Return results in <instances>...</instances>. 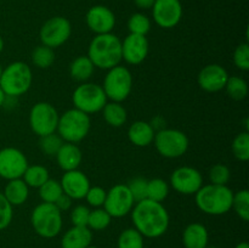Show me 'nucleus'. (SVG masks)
Wrapping results in <instances>:
<instances>
[{"label":"nucleus","instance_id":"nucleus-1","mask_svg":"<svg viewBox=\"0 0 249 248\" xmlns=\"http://www.w3.org/2000/svg\"><path fill=\"white\" fill-rule=\"evenodd\" d=\"M130 213L134 226L143 237H160L169 228V213L160 202L145 198L136 202Z\"/></svg>","mask_w":249,"mask_h":248},{"label":"nucleus","instance_id":"nucleus-2","mask_svg":"<svg viewBox=\"0 0 249 248\" xmlns=\"http://www.w3.org/2000/svg\"><path fill=\"white\" fill-rule=\"evenodd\" d=\"M88 57L94 63L95 68L111 70L121 65L122 40L113 33L97 34L90 41Z\"/></svg>","mask_w":249,"mask_h":248},{"label":"nucleus","instance_id":"nucleus-3","mask_svg":"<svg viewBox=\"0 0 249 248\" xmlns=\"http://www.w3.org/2000/svg\"><path fill=\"white\" fill-rule=\"evenodd\" d=\"M233 192L228 185H203L195 194L198 209L209 215H223L231 211Z\"/></svg>","mask_w":249,"mask_h":248},{"label":"nucleus","instance_id":"nucleus-4","mask_svg":"<svg viewBox=\"0 0 249 248\" xmlns=\"http://www.w3.org/2000/svg\"><path fill=\"white\" fill-rule=\"evenodd\" d=\"M33 82L32 70L26 62L16 61L2 68L0 88L7 97H18L26 94Z\"/></svg>","mask_w":249,"mask_h":248},{"label":"nucleus","instance_id":"nucleus-5","mask_svg":"<svg viewBox=\"0 0 249 248\" xmlns=\"http://www.w3.org/2000/svg\"><path fill=\"white\" fill-rule=\"evenodd\" d=\"M90 126L89 114L77 108H71L60 116L56 131L65 142L77 143L87 138Z\"/></svg>","mask_w":249,"mask_h":248},{"label":"nucleus","instance_id":"nucleus-6","mask_svg":"<svg viewBox=\"0 0 249 248\" xmlns=\"http://www.w3.org/2000/svg\"><path fill=\"white\" fill-rule=\"evenodd\" d=\"M31 223L40 237L53 238L62 230V212L53 203L41 202L32 212Z\"/></svg>","mask_w":249,"mask_h":248},{"label":"nucleus","instance_id":"nucleus-7","mask_svg":"<svg viewBox=\"0 0 249 248\" xmlns=\"http://www.w3.org/2000/svg\"><path fill=\"white\" fill-rule=\"evenodd\" d=\"M107 99L114 102H123L133 90V75L124 66H116L107 72L101 85Z\"/></svg>","mask_w":249,"mask_h":248},{"label":"nucleus","instance_id":"nucleus-8","mask_svg":"<svg viewBox=\"0 0 249 248\" xmlns=\"http://www.w3.org/2000/svg\"><path fill=\"white\" fill-rule=\"evenodd\" d=\"M153 143L162 157L179 158L189 150L190 140L179 129H160L156 131Z\"/></svg>","mask_w":249,"mask_h":248},{"label":"nucleus","instance_id":"nucleus-9","mask_svg":"<svg viewBox=\"0 0 249 248\" xmlns=\"http://www.w3.org/2000/svg\"><path fill=\"white\" fill-rule=\"evenodd\" d=\"M107 96L101 85L96 83H83L73 91L72 101L74 108L87 114H94L102 111L107 104Z\"/></svg>","mask_w":249,"mask_h":248},{"label":"nucleus","instance_id":"nucleus-10","mask_svg":"<svg viewBox=\"0 0 249 248\" xmlns=\"http://www.w3.org/2000/svg\"><path fill=\"white\" fill-rule=\"evenodd\" d=\"M57 109L49 102H36L29 112V125L34 134L41 136L56 133L58 124Z\"/></svg>","mask_w":249,"mask_h":248},{"label":"nucleus","instance_id":"nucleus-11","mask_svg":"<svg viewBox=\"0 0 249 248\" xmlns=\"http://www.w3.org/2000/svg\"><path fill=\"white\" fill-rule=\"evenodd\" d=\"M72 34V24L66 17L55 16L44 22L39 36L43 45L56 49L63 45Z\"/></svg>","mask_w":249,"mask_h":248},{"label":"nucleus","instance_id":"nucleus-12","mask_svg":"<svg viewBox=\"0 0 249 248\" xmlns=\"http://www.w3.org/2000/svg\"><path fill=\"white\" fill-rule=\"evenodd\" d=\"M134 204H135V201L128 186L123 184H117L106 192L104 209L112 218H122L130 213Z\"/></svg>","mask_w":249,"mask_h":248},{"label":"nucleus","instance_id":"nucleus-13","mask_svg":"<svg viewBox=\"0 0 249 248\" xmlns=\"http://www.w3.org/2000/svg\"><path fill=\"white\" fill-rule=\"evenodd\" d=\"M28 159L22 151L16 147H4L0 150V177L5 180L19 179L23 177Z\"/></svg>","mask_w":249,"mask_h":248},{"label":"nucleus","instance_id":"nucleus-14","mask_svg":"<svg viewBox=\"0 0 249 248\" xmlns=\"http://www.w3.org/2000/svg\"><path fill=\"white\" fill-rule=\"evenodd\" d=\"M153 21L160 28L177 27L182 18V5L180 0H156L152 6Z\"/></svg>","mask_w":249,"mask_h":248},{"label":"nucleus","instance_id":"nucleus-15","mask_svg":"<svg viewBox=\"0 0 249 248\" xmlns=\"http://www.w3.org/2000/svg\"><path fill=\"white\" fill-rule=\"evenodd\" d=\"M170 185L182 195H195L203 186V177L194 167H179L170 175Z\"/></svg>","mask_w":249,"mask_h":248},{"label":"nucleus","instance_id":"nucleus-16","mask_svg":"<svg viewBox=\"0 0 249 248\" xmlns=\"http://www.w3.org/2000/svg\"><path fill=\"white\" fill-rule=\"evenodd\" d=\"M85 22L90 31L96 35L112 33L116 26V16L109 7L105 5H94L88 10Z\"/></svg>","mask_w":249,"mask_h":248},{"label":"nucleus","instance_id":"nucleus-17","mask_svg":"<svg viewBox=\"0 0 249 248\" xmlns=\"http://www.w3.org/2000/svg\"><path fill=\"white\" fill-rule=\"evenodd\" d=\"M148 49L150 44L146 35L129 33L122 41V58L129 65H140L147 57Z\"/></svg>","mask_w":249,"mask_h":248},{"label":"nucleus","instance_id":"nucleus-18","mask_svg":"<svg viewBox=\"0 0 249 248\" xmlns=\"http://www.w3.org/2000/svg\"><path fill=\"white\" fill-rule=\"evenodd\" d=\"M229 73L223 66L212 63L202 68L197 77V82L201 89L208 92H218L225 89L229 79Z\"/></svg>","mask_w":249,"mask_h":248},{"label":"nucleus","instance_id":"nucleus-19","mask_svg":"<svg viewBox=\"0 0 249 248\" xmlns=\"http://www.w3.org/2000/svg\"><path fill=\"white\" fill-rule=\"evenodd\" d=\"M60 182L63 194L70 196L72 199L85 198V195L90 189L89 177L79 169L65 172Z\"/></svg>","mask_w":249,"mask_h":248},{"label":"nucleus","instance_id":"nucleus-20","mask_svg":"<svg viewBox=\"0 0 249 248\" xmlns=\"http://www.w3.org/2000/svg\"><path fill=\"white\" fill-rule=\"evenodd\" d=\"M56 160L57 164L63 172L78 169L83 160L82 150L75 143L63 142L58 152L56 153Z\"/></svg>","mask_w":249,"mask_h":248},{"label":"nucleus","instance_id":"nucleus-21","mask_svg":"<svg viewBox=\"0 0 249 248\" xmlns=\"http://www.w3.org/2000/svg\"><path fill=\"white\" fill-rule=\"evenodd\" d=\"M156 130L152 124L145 121H136L129 126L128 139L138 147H146L153 142Z\"/></svg>","mask_w":249,"mask_h":248},{"label":"nucleus","instance_id":"nucleus-22","mask_svg":"<svg viewBox=\"0 0 249 248\" xmlns=\"http://www.w3.org/2000/svg\"><path fill=\"white\" fill-rule=\"evenodd\" d=\"M92 232L88 226H72L61 240L62 248H87L91 245Z\"/></svg>","mask_w":249,"mask_h":248},{"label":"nucleus","instance_id":"nucleus-23","mask_svg":"<svg viewBox=\"0 0 249 248\" xmlns=\"http://www.w3.org/2000/svg\"><path fill=\"white\" fill-rule=\"evenodd\" d=\"M208 230L201 223H191L182 232V243L185 248H206L208 246Z\"/></svg>","mask_w":249,"mask_h":248},{"label":"nucleus","instance_id":"nucleus-24","mask_svg":"<svg viewBox=\"0 0 249 248\" xmlns=\"http://www.w3.org/2000/svg\"><path fill=\"white\" fill-rule=\"evenodd\" d=\"M5 198L9 201V203L14 206H21L28 199L29 196V187L26 182L23 181L22 177L19 179L9 180L7 184L5 185L4 189Z\"/></svg>","mask_w":249,"mask_h":248},{"label":"nucleus","instance_id":"nucleus-25","mask_svg":"<svg viewBox=\"0 0 249 248\" xmlns=\"http://www.w3.org/2000/svg\"><path fill=\"white\" fill-rule=\"evenodd\" d=\"M94 63L90 61L88 56H78L70 65L71 77L78 82L85 83L87 80H89L91 75L94 74Z\"/></svg>","mask_w":249,"mask_h":248},{"label":"nucleus","instance_id":"nucleus-26","mask_svg":"<svg viewBox=\"0 0 249 248\" xmlns=\"http://www.w3.org/2000/svg\"><path fill=\"white\" fill-rule=\"evenodd\" d=\"M102 113H104V118L106 123L108 125L113 126V128H119L123 124H125L126 119H128L126 109L124 108L121 102H107L104 108H102Z\"/></svg>","mask_w":249,"mask_h":248},{"label":"nucleus","instance_id":"nucleus-27","mask_svg":"<svg viewBox=\"0 0 249 248\" xmlns=\"http://www.w3.org/2000/svg\"><path fill=\"white\" fill-rule=\"evenodd\" d=\"M22 179L28 185V187H34V189L36 187V189H39L44 182H46L50 179V175H49V170L44 165L34 164L27 167Z\"/></svg>","mask_w":249,"mask_h":248},{"label":"nucleus","instance_id":"nucleus-28","mask_svg":"<svg viewBox=\"0 0 249 248\" xmlns=\"http://www.w3.org/2000/svg\"><path fill=\"white\" fill-rule=\"evenodd\" d=\"M32 62L36 67L41 68V70L51 67L55 62V51L53 49L41 44L36 46L32 53Z\"/></svg>","mask_w":249,"mask_h":248},{"label":"nucleus","instance_id":"nucleus-29","mask_svg":"<svg viewBox=\"0 0 249 248\" xmlns=\"http://www.w3.org/2000/svg\"><path fill=\"white\" fill-rule=\"evenodd\" d=\"M169 195V184L160 177L148 180L147 182V197L146 198L152 199L155 202L162 203Z\"/></svg>","mask_w":249,"mask_h":248},{"label":"nucleus","instance_id":"nucleus-30","mask_svg":"<svg viewBox=\"0 0 249 248\" xmlns=\"http://www.w3.org/2000/svg\"><path fill=\"white\" fill-rule=\"evenodd\" d=\"M225 90L231 99L241 101V100L246 99L248 95V83L243 78L232 75V77H229Z\"/></svg>","mask_w":249,"mask_h":248},{"label":"nucleus","instance_id":"nucleus-31","mask_svg":"<svg viewBox=\"0 0 249 248\" xmlns=\"http://www.w3.org/2000/svg\"><path fill=\"white\" fill-rule=\"evenodd\" d=\"M63 194L62 186L58 180L49 179L39 187V196L41 201L46 203H55L58 197Z\"/></svg>","mask_w":249,"mask_h":248},{"label":"nucleus","instance_id":"nucleus-32","mask_svg":"<svg viewBox=\"0 0 249 248\" xmlns=\"http://www.w3.org/2000/svg\"><path fill=\"white\" fill-rule=\"evenodd\" d=\"M118 248H143V236L135 228L125 229L118 237Z\"/></svg>","mask_w":249,"mask_h":248},{"label":"nucleus","instance_id":"nucleus-33","mask_svg":"<svg viewBox=\"0 0 249 248\" xmlns=\"http://www.w3.org/2000/svg\"><path fill=\"white\" fill-rule=\"evenodd\" d=\"M128 29L131 34L146 35L151 31V19L142 12H136L129 17Z\"/></svg>","mask_w":249,"mask_h":248},{"label":"nucleus","instance_id":"nucleus-34","mask_svg":"<svg viewBox=\"0 0 249 248\" xmlns=\"http://www.w3.org/2000/svg\"><path fill=\"white\" fill-rule=\"evenodd\" d=\"M112 221V216L104 208H96L90 211L88 228L94 231H101L108 228Z\"/></svg>","mask_w":249,"mask_h":248},{"label":"nucleus","instance_id":"nucleus-35","mask_svg":"<svg viewBox=\"0 0 249 248\" xmlns=\"http://www.w3.org/2000/svg\"><path fill=\"white\" fill-rule=\"evenodd\" d=\"M233 156L241 162H247L249 159V133L247 130L237 134L232 141Z\"/></svg>","mask_w":249,"mask_h":248},{"label":"nucleus","instance_id":"nucleus-36","mask_svg":"<svg viewBox=\"0 0 249 248\" xmlns=\"http://www.w3.org/2000/svg\"><path fill=\"white\" fill-rule=\"evenodd\" d=\"M236 214L242 219L243 221L249 220V192L248 190H240L238 192L233 194L232 207Z\"/></svg>","mask_w":249,"mask_h":248},{"label":"nucleus","instance_id":"nucleus-37","mask_svg":"<svg viewBox=\"0 0 249 248\" xmlns=\"http://www.w3.org/2000/svg\"><path fill=\"white\" fill-rule=\"evenodd\" d=\"M63 142L65 141L61 139V136L58 134L53 133L49 134V135L41 136L40 141H39V146H40V150L45 155L56 156V153L58 152V150L63 145Z\"/></svg>","mask_w":249,"mask_h":248},{"label":"nucleus","instance_id":"nucleus-38","mask_svg":"<svg viewBox=\"0 0 249 248\" xmlns=\"http://www.w3.org/2000/svg\"><path fill=\"white\" fill-rule=\"evenodd\" d=\"M147 179H145L142 177H138L131 179L129 181V184H126L135 203L139 201H142V199H145L147 197Z\"/></svg>","mask_w":249,"mask_h":248},{"label":"nucleus","instance_id":"nucleus-39","mask_svg":"<svg viewBox=\"0 0 249 248\" xmlns=\"http://www.w3.org/2000/svg\"><path fill=\"white\" fill-rule=\"evenodd\" d=\"M231 177L230 168L225 164H215L209 170V180L214 185H228Z\"/></svg>","mask_w":249,"mask_h":248},{"label":"nucleus","instance_id":"nucleus-40","mask_svg":"<svg viewBox=\"0 0 249 248\" xmlns=\"http://www.w3.org/2000/svg\"><path fill=\"white\" fill-rule=\"evenodd\" d=\"M233 63L241 71L249 70V45L248 43H242L235 49L233 53Z\"/></svg>","mask_w":249,"mask_h":248},{"label":"nucleus","instance_id":"nucleus-41","mask_svg":"<svg viewBox=\"0 0 249 248\" xmlns=\"http://www.w3.org/2000/svg\"><path fill=\"white\" fill-rule=\"evenodd\" d=\"M106 190L101 186H90L87 195H85V199H87L89 206L95 207V208H101V207H104L105 199H106Z\"/></svg>","mask_w":249,"mask_h":248},{"label":"nucleus","instance_id":"nucleus-42","mask_svg":"<svg viewBox=\"0 0 249 248\" xmlns=\"http://www.w3.org/2000/svg\"><path fill=\"white\" fill-rule=\"evenodd\" d=\"M12 216H14L12 206L5 198L4 194L0 192V231L6 229L11 224Z\"/></svg>","mask_w":249,"mask_h":248},{"label":"nucleus","instance_id":"nucleus-43","mask_svg":"<svg viewBox=\"0 0 249 248\" xmlns=\"http://www.w3.org/2000/svg\"><path fill=\"white\" fill-rule=\"evenodd\" d=\"M90 209L84 204H78L71 212V221L73 226H88Z\"/></svg>","mask_w":249,"mask_h":248},{"label":"nucleus","instance_id":"nucleus-44","mask_svg":"<svg viewBox=\"0 0 249 248\" xmlns=\"http://www.w3.org/2000/svg\"><path fill=\"white\" fill-rule=\"evenodd\" d=\"M72 203H73V199L71 198L70 196H67L66 194H62L53 204L60 209V212H65V211H68V209L72 207Z\"/></svg>","mask_w":249,"mask_h":248},{"label":"nucleus","instance_id":"nucleus-45","mask_svg":"<svg viewBox=\"0 0 249 248\" xmlns=\"http://www.w3.org/2000/svg\"><path fill=\"white\" fill-rule=\"evenodd\" d=\"M156 0H134L136 6L141 10H148L152 9L153 4H155Z\"/></svg>","mask_w":249,"mask_h":248},{"label":"nucleus","instance_id":"nucleus-46","mask_svg":"<svg viewBox=\"0 0 249 248\" xmlns=\"http://www.w3.org/2000/svg\"><path fill=\"white\" fill-rule=\"evenodd\" d=\"M6 99H7V96L5 95V92L2 91L1 88H0V107L4 106L5 102H6Z\"/></svg>","mask_w":249,"mask_h":248},{"label":"nucleus","instance_id":"nucleus-47","mask_svg":"<svg viewBox=\"0 0 249 248\" xmlns=\"http://www.w3.org/2000/svg\"><path fill=\"white\" fill-rule=\"evenodd\" d=\"M235 248H249V245L247 242H240Z\"/></svg>","mask_w":249,"mask_h":248},{"label":"nucleus","instance_id":"nucleus-48","mask_svg":"<svg viewBox=\"0 0 249 248\" xmlns=\"http://www.w3.org/2000/svg\"><path fill=\"white\" fill-rule=\"evenodd\" d=\"M2 50H4V39L0 35V53H2Z\"/></svg>","mask_w":249,"mask_h":248},{"label":"nucleus","instance_id":"nucleus-49","mask_svg":"<svg viewBox=\"0 0 249 248\" xmlns=\"http://www.w3.org/2000/svg\"><path fill=\"white\" fill-rule=\"evenodd\" d=\"M206 248H218V247H215V246H207Z\"/></svg>","mask_w":249,"mask_h":248},{"label":"nucleus","instance_id":"nucleus-50","mask_svg":"<svg viewBox=\"0 0 249 248\" xmlns=\"http://www.w3.org/2000/svg\"><path fill=\"white\" fill-rule=\"evenodd\" d=\"M87 248H97V247H96V246H91V245H90L89 247H87Z\"/></svg>","mask_w":249,"mask_h":248},{"label":"nucleus","instance_id":"nucleus-51","mask_svg":"<svg viewBox=\"0 0 249 248\" xmlns=\"http://www.w3.org/2000/svg\"><path fill=\"white\" fill-rule=\"evenodd\" d=\"M1 72H2V67H1V65H0V75H1Z\"/></svg>","mask_w":249,"mask_h":248}]
</instances>
